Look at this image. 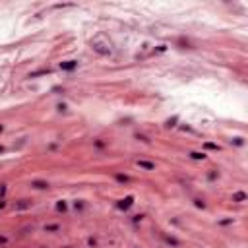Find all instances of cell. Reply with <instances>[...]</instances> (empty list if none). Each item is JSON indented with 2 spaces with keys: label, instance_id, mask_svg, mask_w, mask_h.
<instances>
[{
  "label": "cell",
  "instance_id": "obj_1",
  "mask_svg": "<svg viewBox=\"0 0 248 248\" xmlns=\"http://www.w3.org/2000/svg\"><path fill=\"white\" fill-rule=\"evenodd\" d=\"M91 49L97 52V54H101V56H109L110 52H113L110 45L105 43V41H91Z\"/></svg>",
  "mask_w": 248,
  "mask_h": 248
},
{
  "label": "cell",
  "instance_id": "obj_2",
  "mask_svg": "<svg viewBox=\"0 0 248 248\" xmlns=\"http://www.w3.org/2000/svg\"><path fill=\"white\" fill-rule=\"evenodd\" d=\"M132 205H134V196H126V198H122V200L117 202V208L120 209V211H126V209H130Z\"/></svg>",
  "mask_w": 248,
  "mask_h": 248
},
{
  "label": "cell",
  "instance_id": "obj_3",
  "mask_svg": "<svg viewBox=\"0 0 248 248\" xmlns=\"http://www.w3.org/2000/svg\"><path fill=\"white\" fill-rule=\"evenodd\" d=\"M31 205H33V202L27 200V198H23V200H18V202L14 204V209L16 211H23V209H29Z\"/></svg>",
  "mask_w": 248,
  "mask_h": 248
},
{
  "label": "cell",
  "instance_id": "obj_4",
  "mask_svg": "<svg viewBox=\"0 0 248 248\" xmlns=\"http://www.w3.org/2000/svg\"><path fill=\"white\" fill-rule=\"evenodd\" d=\"M136 165H138L140 169H144V171H155V163H153V161L138 159V161H136Z\"/></svg>",
  "mask_w": 248,
  "mask_h": 248
},
{
  "label": "cell",
  "instance_id": "obj_5",
  "mask_svg": "<svg viewBox=\"0 0 248 248\" xmlns=\"http://www.w3.org/2000/svg\"><path fill=\"white\" fill-rule=\"evenodd\" d=\"M78 68V60H66V62H60V70L64 72H72Z\"/></svg>",
  "mask_w": 248,
  "mask_h": 248
},
{
  "label": "cell",
  "instance_id": "obj_6",
  "mask_svg": "<svg viewBox=\"0 0 248 248\" xmlns=\"http://www.w3.org/2000/svg\"><path fill=\"white\" fill-rule=\"evenodd\" d=\"M161 236H163V240H165L167 244H171V246H175V248L180 246V240H176L175 236H169V235H161Z\"/></svg>",
  "mask_w": 248,
  "mask_h": 248
},
{
  "label": "cell",
  "instance_id": "obj_7",
  "mask_svg": "<svg viewBox=\"0 0 248 248\" xmlns=\"http://www.w3.org/2000/svg\"><path fill=\"white\" fill-rule=\"evenodd\" d=\"M233 202H235V204L246 202V192H242V190H240V192H235V194H233Z\"/></svg>",
  "mask_w": 248,
  "mask_h": 248
},
{
  "label": "cell",
  "instance_id": "obj_8",
  "mask_svg": "<svg viewBox=\"0 0 248 248\" xmlns=\"http://www.w3.org/2000/svg\"><path fill=\"white\" fill-rule=\"evenodd\" d=\"M31 186L37 188V190H49V182H47V180H33V182H31Z\"/></svg>",
  "mask_w": 248,
  "mask_h": 248
},
{
  "label": "cell",
  "instance_id": "obj_9",
  "mask_svg": "<svg viewBox=\"0 0 248 248\" xmlns=\"http://www.w3.org/2000/svg\"><path fill=\"white\" fill-rule=\"evenodd\" d=\"M43 229H45V233H58V231H60V225H58V223H51V225H45Z\"/></svg>",
  "mask_w": 248,
  "mask_h": 248
},
{
  "label": "cell",
  "instance_id": "obj_10",
  "mask_svg": "<svg viewBox=\"0 0 248 248\" xmlns=\"http://www.w3.org/2000/svg\"><path fill=\"white\" fill-rule=\"evenodd\" d=\"M188 155L192 157V159H196V161H204V159H205V153H204V151H190Z\"/></svg>",
  "mask_w": 248,
  "mask_h": 248
},
{
  "label": "cell",
  "instance_id": "obj_11",
  "mask_svg": "<svg viewBox=\"0 0 248 248\" xmlns=\"http://www.w3.org/2000/svg\"><path fill=\"white\" fill-rule=\"evenodd\" d=\"M47 74H51V68H43V70L31 72V74H29V78H39V76H47Z\"/></svg>",
  "mask_w": 248,
  "mask_h": 248
},
{
  "label": "cell",
  "instance_id": "obj_12",
  "mask_svg": "<svg viewBox=\"0 0 248 248\" xmlns=\"http://www.w3.org/2000/svg\"><path fill=\"white\" fill-rule=\"evenodd\" d=\"M66 209H68V205H66V202H64V200H60V202H56V211H62V213H64Z\"/></svg>",
  "mask_w": 248,
  "mask_h": 248
},
{
  "label": "cell",
  "instance_id": "obj_13",
  "mask_svg": "<svg viewBox=\"0 0 248 248\" xmlns=\"http://www.w3.org/2000/svg\"><path fill=\"white\" fill-rule=\"evenodd\" d=\"M204 147H205V149H211V151H219V149H221L217 144H211V141H205Z\"/></svg>",
  "mask_w": 248,
  "mask_h": 248
},
{
  "label": "cell",
  "instance_id": "obj_14",
  "mask_svg": "<svg viewBox=\"0 0 248 248\" xmlns=\"http://www.w3.org/2000/svg\"><path fill=\"white\" fill-rule=\"evenodd\" d=\"M176 122H178V117H173V118H169L167 122H165V126H167V128H175Z\"/></svg>",
  "mask_w": 248,
  "mask_h": 248
},
{
  "label": "cell",
  "instance_id": "obj_15",
  "mask_svg": "<svg viewBox=\"0 0 248 248\" xmlns=\"http://www.w3.org/2000/svg\"><path fill=\"white\" fill-rule=\"evenodd\" d=\"M114 178H117L118 182H122V184L130 182V176H128V175H114Z\"/></svg>",
  "mask_w": 248,
  "mask_h": 248
},
{
  "label": "cell",
  "instance_id": "obj_16",
  "mask_svg": "<svg viewBox=\"0 0 248 248\" xmlns=\"http://www.w3.org/2000/svg\"><path fill=\"white\" fill-rule=\"evenodd\" d=\"M136 140H140V141H144V144H149V138H147V136H144V134H136Z\"/></svg>",
  "mask_w": 248,
  "mask_h": 248
},
{
  "label": "cell",
  "instance_id": "obj_17",
  "mask_svg": "<svg viewBox=\"0 0 248 248\" xmlns=\"http://www.w3.org/2000/svg\"><path fill=\"white\" fill-rule=\"evenodd\" d=\"M194 205H196V208H200V209H205L204 200H200V198H196V200H194Z\"/></svg>",
  "mask_w": 248,
  "mask_h": 248
},
{
  "label": "cell",
  "instance_id": "obj_18",
  "mask_svg": "<svg viewBox=\"0 0 248 248\" xmlns=\"http://www.w3.org/2000/svg\"><path fill=\"white\" fill-rule=\"evenodd\" d=\"M231 144H235V145H244V138H233V140H231Z\"/></svg>",
  "mask_w": 248,
  "mask_h": 248
},
{
  "label": "cell",
  "instance_id": "obj_19",
  "mask_svg": "<svg viewBox=\"0 0 248 248\" xmlns=\"http://www.w3.org/2000/svg\"><path fill=\"white\" fill-rule=\"evenodd\" d=\"M93 144H95V147H97V149H103V147H105V141H101V140H95Z\"/></svg>",
  "mask_w": 248,
  "mask_h": 248
},
{
  "label": "cell",
  "instance_id": "obj_20",
  "mask_svg": "<svg viewBox=\"0 0 248 248\" xmlns=\"http://www.w3.org/2000/svg\"><path fill=\"white\" fill-rule=\"evenodd\" d=\"M74 208H76V209H80V211H82V209H83V202H82V200L74 202Z\"/></svg>",
  "mask_w": 248,
  "mask_h": 248
},
{
  "label": "cell",
  "instance_id": "obj_21",
  "mask_svg": "<svg viewBox=\"0 0 248 248\" xmlns=\"http://www.w3.org/2000/svg\"><path fill=\"white\" fill-rule=\"evenodd\" d=\"M4 194H6V184H0V200H4Z\"/></svg>",
  "mask_w": 248,
  "mask_h": 248
},
{
  "label": "cell",
  "instance_id": "obj_22",
  "mask_svg": "<svg viewBox=\"0 0 248 248\" xmlns=\"http://www.w3.org/2000/svg\"><path fill=\"white\" fill-rule=\"evenodd\" d=\"M231 223H233V217H231V219H221V221H219V225H231Z\"/></svg>",
  "mask_w": 248,
  "mask_h": 248
},
{
  "label": "cell",
  "instance_id": "obj_23",
  "mask_svg": "<svg viewBox=\"0 0 248 248\" xmlns=\"http://www.w3.org/2000/svg\"><path fill=\"white\" fill-rule=\"evenodd\" d=\"M215 176H217V173H215V171H211V173L208 175V178H209V180H215Z\"/></svg>",
  "mask_w": 248,
  "mask_h": 248
},
{
  "label": "cell",
  "instance_id": "obj_24",
  "mask_svg": "<svg viewBox=\"0 0 248 248\" xmlns=\"http://www.w3.org/2000/svg\"><path fill=\"white\" fill-rule=\"evenodd\" d=\"M141 217H144V215H134L132 221H134V223H138V221H141Z\"/></svg>",
  "mask_w": 248,
  "mask_h": 248
},
{
  "label": "cell",
  "instance_id": "obj_25",
  "mask_svg": "<svg viewBox=\"0 0 248 248\" xmlns=\"http://www.w3.org/2000/svg\"><path fill=\"white\" fill-rule=\"evenodd\" d=\"M6 242H8V239H6V236H2V235H0V244H6Z\"/></svg>",
  "mask_w": 248,
  "mask_h": 248
},
{
  "label": "cell",
  "instance_id": "obj_26",
  "mask_svg": "<svg viewBox=\"0 0 248 248\" xmlns=\"http://www.w3.org/2000/svg\"><path fill=\"white\" fill-rule=\"evenodd\" d=\"M6 208V202H4V200H0V209H4Z\"/></svg>",
  "mask_w": 248,
  "mask_h": 248
},
{
  "label": "cell",
  "instance_id": "obj_27",
  "mask_svg": "<svg viewBox=\"0 0 248 248\" xmlns=\"http://www.w3.org/2000/svg\"><path fill=\"white\" fill-rule=\"evenodd\" d=\"M4 151H6V147H4V145H0V153H4Z\"/></svg>",
  "mask_w": 248,
  "mask_h": 248
},
{
  "label": "cell",
  "instance_id": "obj_28",
  "mask_svg": "<svg viewBox=\"0 0 248 248\" xmlns=\"http://www.w3.org/2000/svg\"><path fill=\"white\" fill-rule=\"evenodd\" d=\"M2 132H4V126H2V124H0V134H2Z\"/></svg>",
  "mask_w": 248,
  "mask_h": 248
},
{
  "label": "cell",
  "instance_id": "obj_29",
  "mask_svg": "<svg viewBox=\"0 0 248 248\" xmlns=\"http://www.w3.org/2000/svg\"><path fill=\"white\" fill-rule=\"evenodd\" d=\"M64 248H70V246H64Z\"/></svg>",
  "mask_w": 248,
  "mask_h": 248
}]
</instances>
